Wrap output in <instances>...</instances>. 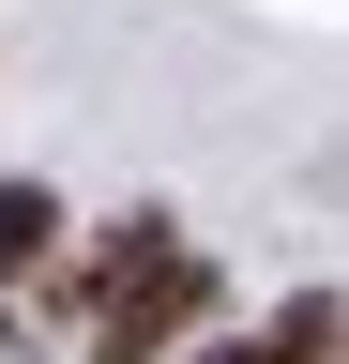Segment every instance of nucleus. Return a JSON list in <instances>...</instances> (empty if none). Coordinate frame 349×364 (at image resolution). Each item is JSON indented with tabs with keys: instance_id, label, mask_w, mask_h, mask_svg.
I'll return each instance as SVG.
<instances>
[{
	"instance_id": "obj_1",
	"label": "nucleus",
	"mask_w": 349,
	"mask_h": 364,
	"mask_svg": "<svg viewBox=\"0 0 349 364\" xmlns=\"http://www.w3.org/2000/svg\"><path fill=\"white\" fill-rule=\"evenodd\" d=\"M198 289H213V273H198L183 243H152V258H122L107 289H92V364H167V334L198 318Z\"/></svg>"
},
{
	"instance_id": "obj_2",
	"label": "nucleus",
	"mask_w": 349,
	"mask_h": 364,
	"mask_svg": "<svg viewBox=\"0 0 349 364\" xmlns=\"http://www.w3.org/2000/svg\"><path fill=\"white\" fill-rule=\"evenodd\" d=\"M198 364H334V289H304L274 334H243V349H198Z\"/></svg>"
},
{
	"instance_id": "obj_3",
	"label": "nucleus",
	"mask_w": 349,
	"mask_h": 364,
	"mask_svg": "<svg viewBox=\"0 0 349 364\" xmlns=\"http://www.w3.org/2000/svg\"><path fill=\"white\" fill-rule=\"evenodd\" d=\"M46 243H61V198H46V182H0V289L46 273Z\"/></svg>"
}]
</instances>
